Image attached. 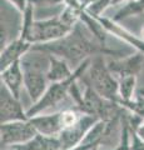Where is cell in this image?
<instances>
[{"label":"cell","instance_id":"cell-5","mask_svg":"<svg viewBox=\"0 0 144 150\" xmlns=\"http://www.w3.org/2000/svg\"><path fill=\"white\" fill-rule=\"evenodd\" d=\"M73 28L74 26L65 23L59 14L48 19H35L29 30L24 35H19V38L33 45L46 44L65 36L72 31Z\"/></svg>","mask_w":144,"mask_h":150},{"label":"cell","instance_id":"cell-19","mask_svg":"<svg viewBox=\"0 0 144 150\" xmlns=\"http://www.w3.org/2000/svg\"><path fill=\"white\" fill-rule=\"evenodd\" d=\"M109 6H111V0H94L92 4H89V5L84 9V10L89 14V15L98 18V16H101V14H103Z\"/></svg>","mask_w":144,"mask_h":150},{"label":"cell","instance_id":"cell-18","mask_svg":"<svg viewBox=\"0 0 144 150\" xmlns=\"http://www.w3.org/2000/svg\"><path fill=\"white\" fill-rule=\"evenodd\" d=\"M118 104L128 112L144 120V96L135 95V98L129 101H118Z\"/></svg>","mask_w":144,"mask_h":150},{"label":"cell","instance_id":"cell-12","mask_svg":"<svg viewBox=\"0 0 144 150\" xmlns=\"http://www.w3.org/2000/svg\"><path fill=\"white\" fill-rule=\"evenodd\" d=\"M33 48V44L20 39L19 36L5 45L0 53V71L5 70L18 60H20L25 54H28Z\"/></svg>","mask_w":144,"mask_h":150},{"label":"cell","instance_id":"cell-10","mask_svg":"<svg viewBox=\"0 0 144 150\" xmlns=\"http://www.w3.org/2000/svg\"><path fill=\"white\" fill-rule=\"evenodd\" d=\"M30 123L33 124L36 133L45 137H59L60 133L65 129L63 110L53 114L35 115L30 118Z\"/></svg>","mask_w":144,"mask_h":150},{"label":"cell","instance_id":"cell-3","mask_svg":"<svg viewBox=\"0 0 144 150\" xmlns=\"http://www.w3.org/2000/svg\"><path fill=\"white\" fill-rule=\"evenodd\" d=\"M79 81H83V84H88L92 86L104 99L118 103V79L109 70L104 55L93 56L89 68L79 79Z\"/></svg>","mask_w":144,"mask_h":150},{"label":"cell","instance_id":"cell-27","mask_svg":"<svg viewBox=\"0 0 144 150\" xmlns=\"http://www.w3.org/2000/svg\"><path fill=\"white\" fill-rule=\"evenodd\" d=\"M3 150H18V149H15V148H8V149H3Z\"/></svg>","mask_w":144,"mask_h":150},{"label":"cell","instance_id":"cell-25","mask_svg":"<svg viewBox=\"0 0 144 150\" xmlns=\"http://www.w3.org/2000/svg\"><path fill=\"white\" fill-rule=\"evenodd\" d=\"M78 1H79V4L82 5L83 9H85L88 5H89V4H92L93 1H94V0H78Z\"/></svg>","mask_w":144,"mask_h":150},{"label":"cell","instance_id":"cell-16","mask_svg":"<svg viewBox=\"0 0 144 150\" xmlns=\"http://www.w3.org/2000/svg\"><path fill=\"white\" fill-rule=\"evenodd\" d=\"M142 13H144V0H132L129 3L123 4L117 10V13L113 15V18H110V19L119 23L129 16L139 15Z\"/></svg>","mask_w":144,"mask_h":150},{"label":"cell","instance_id":"cell-4","mask_svg":"<svg viewBox=\"0 0 144 150\" xmlns=\"http://www.w3.org/2000/svg\"><path fill=\"white\" fill-rule=\"evenodd\" d=\"M90 62H92V58L87 59L85 62H83L75 70H74L72 76L69 79H67V80L49 84L48 89H46V91L44 93V95L40 98V100L36 101L35 104H33L26 110L29 119L33 118L35 115L41 114L44 110L49 109V108L59 105L62 101L65 100L69 96V91H70L72 85L84 75V73L88 70V68H89Z\"/></svg>","mask_w":144,"mask_h":150},{"label":"cell","instance_id":"cell-2","mask_svg":"<svg viewBox=\"0 0 144 150\" xmlns=\"http://www.w3.org/2000/svg\"><path fill=\"white\" fill-rule=\"evenodd\" d=\"M20 64L24 75V88L30 100L35 104L44 95L50 84L46 76L49 56L41 51L30 50L20 59Z\"/></svg>","mask_w":144,"mask_h":150},{"label":"cell","instance_id":"cell-26","mask_svg":"<svg viewBox=\"0 0 144 150\" xmlns=\"http://www.w3.org/2000/svg\"><path fill=\"white\" fill-rule=\"evenodd\" d=\"M137 95H140V96H144V88L143 89H139L137 91Z\"/></svg>","mask_w":144,"mask_h":150},{"label":"cell","instance_id":"cell-6","mask_svg":"<svg viewBox=\"0 0 144 150\" xmlns=\"http://www.w3.org/2000/svg\"><path fill=\"white\" fill-rule=\"evenodd\" d=\"M0 145L3 149L15 148L28 143L38 133L29 120L11 121V123L0 124Z\"/></svg>","mask_w":144,"mask_h":150},{"label":"cell","instance_id":"cell-28","mask_svg":"<svg viewBox=\"0 0 144 150\" xmlns=\"http://www.w3.org/2000/svg\"><path fill=\"white\" fill-rule=\"evenodd\" d=\"M93 150H100V148H95V149H93Z\"/></svg>","mask_w":144,"mask_h":150},{"label":"cell","instance_id":"cell-24","mask_svg":"<svg viewBox=\"0 0 144 150\" xmlns=\"http://www.w3.org/2000/svg\"><path fill=\"white\" fill-rule=\"evenodd\" d=\"M129 1H132V0H111V6H115V5H120V6H122L123 4L129 3Z\"/></svg>","mask_w":144,"mask_h":150},{"label":"cell","instance_id":"cell-13","mask_svg":"<svg viewBox=\"0 0 144 150\" xmlns=\"http://www.w3.org/2000/svg\"><path fill=\"white\" fill-rule=\"evenodd\" d=\"M0 75H1V85L5 86L16 99H20L21 88L24 86V75H23L20 60L0 71Z\"/></svg>","mask_w":144,"mask_h":150},{"label":"cell","instance_id":"cell-1","mask_svg":"<svg viewBox=\"0 0 144 150\" xmlns=\"http://www.w3.org/2000/svg\"><path fill=\"white\" fill-rule=\"evenodd\" d=\"M31 50L62 58L73 65L74 70L87 59L96 55H110L114 56V59L129 55L124 51L110 49L108 45L101 44L82 21L77 23L72 31L65 36L46 44L33 45Z\"/></svg>","mask_w":144,"mask_h":150},{"label":"cell","instance_id":"cell-7","mask_svg":"<svg viewBox=\"0 0 144 150\" xmlns=\"http://www.w3.org/2000/svg\"><path fill=\"white\" fill-rule=\"evenodd\" d=\"M98 121L99 119H96L95 116L82 114L77 123L64 129L58 137L60 144H62V150H70L78 146L79 144H82V142L87 137V134L89 133V130Z\"/></svg>","mask_w":144,"mask_h":150},{"label":"cell","instance_id":"cell-9","mask_svg":"<svg viewBox=\"0 0 144 150\" xmlns=\"http://www.w3.org/2000/svg\"><path fill=\"white\" fill-rule=\"evenodd\" d=\"M108 68L117 79L127 76H138L144 69V54L137 51L134 54L108 62Z\"/></svg>","mask_w":144,"mask_h":150},{"label":"cell","instance_id":"cell-14","mask_svg":"<svg viewBox=\"0 0 144 150\" xmlns=\"http://www.w3.org/2000/svg\"><path fill=\"white\" fill-rule=\"evenodd\" d=\"M48 56H49V68L48 71H46V76H48V80L50 84L67 80V79L72 76L74 69H72V65L67 60L50 54H48Z\"/></svg>","mask_w":144,"mask_h":150},{"label":"cell","instance_id":"cell-20","mask_svg":"<svg viewBox=\"0 0 144 150\" xmlns=\"http://www.w3.org/2000/svg\"><path fill=\"white\" fill-rule=\"evenodd\" d=\"M28 1L34 8H38V9H46V8L64 5V0H28Z\"/></svg>","mask_w":144,"mask_h":150},{"label":"cell","instance_id":"cell-15","mask_svg":"<svg viewBox=\"0 0 144 150\" xmlns=\"http://www.w3.org/2000/svg\"><path fill=\"white\" fill-rule=\"evenodd\" d=\"M18 150H62V144L58 137H45L36 134L28 143L15 146Z\"/></svg>","mask_w":144,"mask_h":150},{"label":"cell","instance_id":"cell-22","mask_svg":"<svg viewBox=\"0 0 144 150\" xmlns=\"http://www.w3.org/2000/svg\"><path fill=\"white\" fill-rule=\"evenodd\" d=\"M9 3H11L14 6H15V9L19 13H24L26 10V8L29 6V1L28 0H8Z\"/></svg>","mask_w":144,"mask_h":150},{"label":"cell","instance_id":"cell-17","mask_svg":"<svg viewBox=\"0 0 144 150\" xmlns=\"http://www.w3.org/2000/svg\"><path fill=\"white\" fill-rule=\"evenodd\" d=\"M137 80L138 76H127L118 79V91H119L118 101H129L135 98Z\"/></svg>","mask_w":144,"mask_h":150},{"label":"cell","instance_id":"cell-8","mask_svg":"<svg viewBox=\"0 0 144 150\" xmlns=\"http://www.w3.org/2000/svg\"><path fill=\"white\" fill-rule=\"evenodd\" d=\"M25 120H29V116H28V112L23 109L20 99H16L5 86L1 85L0 88V124Z\"/></svg>","mask_w":144,"mask_h":150},{"label":"cell","instance_id":"cell-11","mask_svg":"<svg viewBox=\"0 0 144 150\" xmlns=\"http://www.w3.org/2000/svg\"><path fill=\"white\" fill-rule=\"evenodd\" d=\"M95 19H98V21L103 25V28L109 34H113L114 36L119 38L120 40H123L124 43L132 45L133 48H135L138 51H140V53L144 54V40L140 36L133 34L132 31L127 30L125 28L120 25L119 23L111 20L108 16H98Z\"/></svg>","mask_w":144,"mask_h":150},{"label":"cell","instance_id":"cell-21","mask_svg":"<svg viewBox=\"0 0 144 150\" xmlns=\"http://www.w3.org/2000/svg\"><path fill=\"white\" fill-rule=\"evenodd\" d=\"M131 150H144V142L137 135V133L132 129V142Z\"/></svg>","mask_w":144,"mask_h":150},{"label":"cell","instance_id":"cell-23","mask_svg":"<svg viewBox=\"0 0 144 150\" xmlns=\"http://www.w3.org/2000/svg\"><path fill=\"white\" fill-rule=\"evenodd\" d=\"M134 131H135V133H137V135H138V137H139V138H140V139L143 140V142H144V121H143V123H142L140 125H139V126H138V128H137L135 130H134Z\"/></svg>","mask_w":144,"mask_h":150}]
</instances>
